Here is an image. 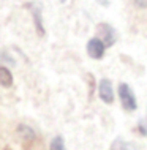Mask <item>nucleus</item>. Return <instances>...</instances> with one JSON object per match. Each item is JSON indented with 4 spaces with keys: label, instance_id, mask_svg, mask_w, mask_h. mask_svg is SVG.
Masks as SVG:
<instances>
[{
    "label": "nucleus",
    "instance_id": "f8f14e48",
    "mask_svg": "<svg viewBox=\"0 0 147 150\" xmlns=\"http://www.w3.org/2000/svg\"><path fill=\"white\" fill-rule=\"evenodd\" d=\"M60 2H67V0H60Z\"/></svg>",
    "mask_w": 147,
    "mask_h": 150
},
{
    "label": "nucleus",
    "instance_id": "423d86ee",
    "mask_svg": "<svg viewBox=\"0 0 147 150\" xmlns=\"http://www.w3.org/2000/svg\"><path fill=\"white\" fill-rule=\"evenodd\" d=\"M111 150H142L139 145L133 144V142H128V141L122 139V137H119V139H116L111 145Z\"/></svg>",
    "mask_w": 147,
    "mask_h": 150
},
{
    "label": "nucleus",
    "instance_id": "1a4fd4ad",
    "mask_svg": "<svg viewBox=\"0 0 147 150\" xmlns=\"http://www.w3.org/2000/svg\"><path fill=\"white\" fill-rule=\"evenodd\" d=\"M138 8H147V0H131Z\"/></svg>",
    "mask_w": 147,
    "mask_h": 150
},
{
    "label": "nucleus",
    "instance_id": "20e7f679",
    "mask_svg": "<svg viewBox=\"0 0 147 150\" xmlns=\"http://www.w3.org/2000/svg\"><path fill=\"white\" fill-rule=\"evenodd\" d=\"M98 95L103 103L106 104H112L114 101V88H112V84L109 79H101L100 84H98Z\"/></svg>",
    "mask_w": 147,
    "mask_h": 150
},
{
    "label": "nucleus",
    "instance_id": "7ed1b4c3",
    "mask_svg": "<svg viewBox=\"0 0 147 150\" xmlns=\"http://www.w3.org/2000/svg\"><path fill=\"white\" fill-rule=\"evenodd\" d=\"M26 6H27V10L32 13V16H33L36 33H38L40 36H44V25H43V16H41L43 6H41V3H38V2H28Z\"/></svg>",
    "mask_w": 147,
    "mask_h": 150
},
{
    "label": "nucleus",
    "instance_id": "0eeeda50",
    "mask_svg": "<svg viewBox=\"0 0 147 150\" xmlns=\"http://www.w3.org/2000/svg\"><path fill=\"white\" fill-rule=\"evenodd\" d=\"M0 86L6 88L13 86V74L6 67H0Z\"/></svg>",
    "mask_w": 147,
    "mask_h": 150
},
{
    "label": "nucleus",
    "instance_id": "f03ea898",
    "mask_svg": "<svg viewBox=\"0 0 147 150\" xmlns=\"http://www.w3.org/2000/svg\"><path fill=\"white\" fill-rule=\"evenodd\" d=\"M119 98L125 111H136L138 109V101L136 96H134V92L126 82L119 84Z\"/></svg>",
    "mask_w": 147,
    "mask_h": 150
},
{
    "label": "nucleus",
    "instance_id": "9d476101",
    "mask_svg": "<svg viewBox=\"0 0 147 150\" xmlns=\"http://www.w3.org/2000/svg\"><path fill=\"white\" fill-rule=\"evenodd\" d=\"M101 3H103V5H108V0H100Z\"/></svg>",
    "mask_w": 147,
    "mask_h": 150
},
{
    "label": "nucleus",
    "instance_id": "6e6552de",
    "mask_svg": "<svg viewBox=\"0 0 147 150\" xmlns=\"http://www.w3.org/2000/svg\"><path fill=\"white\" fill-rule=\"evenodd\" d=\"M49 150H67L65 149V142L62 136H55L54 139L51 141V145H49Z\"/></svg>",
    "mask_w": 147,
    "mask_h": 150
},
{
    "label": "nucleus",
    "instance_id": "9b49d317",
    "mask_svg": "<svg viewBox=\"0 0 147 150\" xmlns=\"http://www.w3.org/2000/svg\"><path fill=\"white\" fill-rule=\"evenodd\" d=\"M3 150H11V149H10V147H6V149H3Z\"/></svg>",
    "mask_w": 147,
    "mask_h": 150
},
{
    "label": "nucleus",
    "instance_id": "39448f33",
    "mask_svg": "<svg viewBox=\"0 0 147 150\" xmlns=\"http://www.w3.org/2000/svg\"><path fill=\"white\" fill-rule=\"evenodd\" d=\"M104 51H106V46L103 44V41L98 38H92L89 40L87 43V54L89 57L95 59V60H101L104 55Z\"/></svg>",
    "mask_w": 147,
    "mask_h": 150
},
{
    "label": "nucleus",
    "instance_id": "f257e3e1",
    "mask_svg": "<svg viewBox=\"0 0 147 150\" xmlns=\"http://www.w3.org/2000/svg\"><path fill=\"white\" fill-rule=\"evenodd\" d=\"M97 33H98V40H101L106 47L114 46V44L117 43V40H119L117 30L108 22H100L97 25Z\"/></svg>",
    "mask_w": 147,
    "mask_h": 150
}]
</instances>
